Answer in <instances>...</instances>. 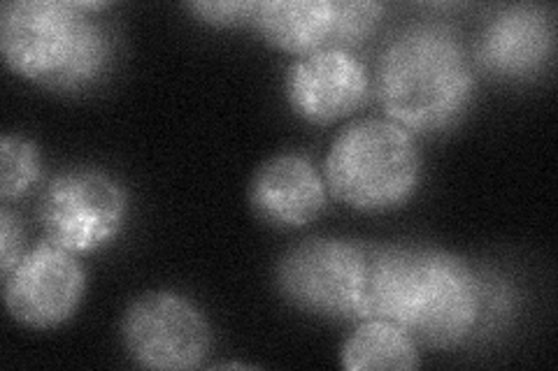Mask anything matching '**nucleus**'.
<instances>
[{
	"instance_id": "obj_3",
	"label": "nucleus",
	"mask_w": 558,
	"mask_h": 371,
	"mask_svg": "<svg viewBox=\"0 0 558 371\" xmlns=\"http://www.w3.org/2000/svg\"><path fill=\"white\" fill-rule=\"evenodd\" d=\"M0 49L20 77L75 91L108 65L110 38L77 3L14 0L0 12Z\"/></svg>"
},
{
	"instance_id": "obj_5",
	"label": "nucleus",
	"mask_w": 558,
	"mask_h": 371,
	"mask_svg": "<svg viewBox=\"0 0 558 371\" xmlns=\"http://www.w3.org/2000/svg\"><path fill=\"white\" fill-rule=\"evenodd\" d=\"M129 198L117 180L100 170H65L51 180L40 200L47 242L84 256L117 239L126 223Z\"/></svg>"
},
{
	"instance_id": "obj_10",
	"label": "nucleus",
	"mask_w": 558,
	"mask_h": 371,
	"mask_svg": "<svg viewBox=\"0 0 558 371\" xmlns=\"http://www.w3.org/2000/svg\"><path fill=\"white\" fill-rule=\"evenodd\" d=\"M554 54V20L545 8L512 5L484 26L477 61L486 73L505 79L537 75Z\"/></svg>"
},
{
	"instance_id": "obj_16",
	"label": "nucleus",
	"mask_w": 558,
	"mask_h": 371,
	"mask_svg": "<svg viewBox=\"0 0 558 371\" xmlns=\"http://www.w3.org/2000/svg\"><path fill=\"white\" fill-rule=\"evenodd\" d=\"M24 258V227L8 202L0 209V272L3 279L14 270V264Z\"/></svg>"
},
{
	"instance_id": "obj_9",
	"label": "nucleus",
	"mask_w": 558,
	"mask_h": 371,
	"mask_svg": "<svg viewBox=\"0 0 558 371\" xmlns=\"http://www.w3.org/2000/svg\"><path fill=\"white\" fill-rule=\"evenodd\" d=\"M368 94V70L349 49H317L301 57L287 73L291 108L310 123L340 121L356 112Z\"/></svg>"
},
{
	"instance_id": "obj_8",
	"label": "nucleus",
	"mask_w": 558,
	"mask_h": 371,
	"mask_svg": "<svg viewBox=\"0 0 558 371\" xmlns=\"http://www.w3.org/2000/svg\"><path fill=\"white\" fill-rule=\"evenodd\" d=\"M86 274L77 256L57 244L26 251L5 276V305L16 323L51 330L68 323L82 305Z\"/></svg>"
},
{
	"instance_id": "obj_4",
	"label": "nucleus",
	"mask_w": 558,
	"mask_h": 371,
	"mask_svg": "<svg viewBox=\"0 0 558 371\" xmlns=\"http://www.w3.org/2000/svg\"><path fill=\"white\" fill-rule=\"evenodd\" d=\"M330 196L356 211L405 205L422 182V153L414 137L391 119H361L344 128L324 163Z\"/></svg>"
},
{
	"instance_id": "obj_11",
	"label": "nucleus",
	"mask_w": 558,
	"mask_h": 371,
	"mask_svg": "<svg viewBox=\"0 0 558 371\" xmlns=\"http://www.w3.org/2000/svg\"><path fill=\"white\" fill-rule=\"evenodd\" d=\"M328 188L310 158L279 153L260 165L250 186L254 214L275 227H303L322 217Z\"/></svg>"
},
{
	"instance_id": "obj_15",
	"label": "nucleus",
	"mask_w": 558,
	"mask_h": 371,
	"mask_svg": "<svg viewBox=\"0 0 558 371\" xmlns=\"http://www.w3.org/2000/svg\"><path fill=\"white\" fill-rule=\"evenodd\" d=\"M381 3H361V0H336L333 3V26L326 47L349 49L371 38L375 26L381 22Z\"/></svg>"
},
{
	"instance_id": "obj_14",
	"label": "nucleus",
	"mask_w": 558,
	"mask_h": 371,
	"mask_svg": "<svg viewBox=\"0 0 558 371\" xmlns=\"http://www.w3.org/2000/svg\"><path fill=\"white\" fill-rule=\"evenodd\" d=\"M3 156V176H0V196L5 202L22 198L40 180V149L22 135H3L0 145Z\"/></svg>"
},
{
	"instance_id": "obj_1",
	"label": "nucleus",
	"mask_w": 558,
	"mask_h": 371,
	"mask_svg": "<svg viewBox=\"0 0 558 371\" xmlns=\"http://www.w3.org/2000/svg\"><path fill=\"white\" fill-rule=\"evenodd\" d=\"M480 313V279L461 258L403 246L368 251L361 321L379 318L418 344L449 348L473 334Z\"/></svg>"
},
{
	"instance_id": "obj_6",
	"label": "nucleus",
	"mask_w": 558,
	"mask_h": 371,
	"mask_svg": "<svg viewBox=\"0 0 558 371\" xmlns=\"http://www.w3.org/2000/svg\"><path fill=\"white\" fill-rule=\"evenodd\" d=\"M368 272V249L330 237H314L277 262V286L293 307L328 318H359Z\"/></svg>"
},
{
	"instance_id": "obj_2",
	"label": "nucleus",
	"mask_w": 558,
	"mask_h": 371,
	"mask_svg": "<svg viewBox=\"0 0 558 371\" xmlns=\"http://www.w3.org/2000/svg\"><path fill=\"white\" fill-rule=\"evenodd\" d=\"M475 86L459 38L440 24H416L398 33L377 65L384 112L414 133L453 126L473 100Z\"/></svg>"
},
{
	"instance_id": "obj_13",
	"label": "nucleus",
	"mask_w": 558,
	"mask_h": 371,
	"mask_svg": "<svg viewBox=\"0 0 558 371\" xmlns=\"http://www.w3.org/2000/svg\"><path fill=\"white\" fill-rule=\"evenodd\" d=\"M418 364L410 332L379 318H365L342 346V367L349 371H410Z\"/></svg>"
},
{
	"instance_id": "obj_17",
	"label": "nucleus",
	"mask_w": 558,
	"mask_h": 371,
	"mask_svg": "<svg viewBox=\"0 0 558 371\" xmlns=\"http://www.w3.org/2000/svg\"><path fill=\"white\" fill-rule=\"evenodd\" d=\"M189 10L207 24L235 26L242 22L252 24L256 3H250V0H235V3H191Z\"/></svg>"
},
{
	"instance_id": "obj_12",
	"label": "nucleus",
	"mask_w": 558,
	"mask_h": 371,
	"mask_svg": "<svg viewBox=\"0 0 558 371\" xmlns=\"http://www.w3.org/2000/svg\"><path fill=\"white\" fill-rule=\"evenodd\" d=\"M252 24L272 47L305 57L328 45L330 26H333V0L256 3Z\"/></svg>"
},
{
	"instance_id": "obj_7",
	"label": "nucleus",
	"mask_w": 558,
	"mask_h": 371,
	"mask_svg": "<svg viewBox=\"0 0 558 371\" xmlns=\"http://www.w3.org/2000/svg\"><path fill=\"white\" fill-rule=\"evenodd\" d=\"M121 337L129 356L147 369H196L213 346L205 316L168 290L137 297L121 321Z\"/></svg>"
}]
</instances>
